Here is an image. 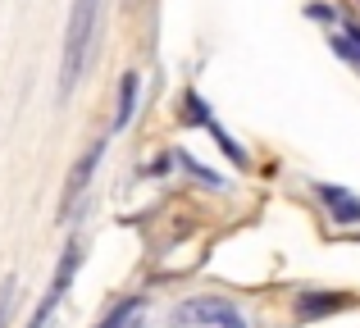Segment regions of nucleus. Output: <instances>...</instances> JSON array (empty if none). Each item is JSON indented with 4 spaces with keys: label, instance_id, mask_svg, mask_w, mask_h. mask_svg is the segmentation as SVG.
<instances>
[{
    "label": "nucleus",
    "instance_id": "1",
    "mask_svg": "<svg viewBox=\"0 0 360 328\" xmlns=\"http://www.w3.org/2000/svg\"><path fill=\"white\" fill-rule=\"evenodd\" d=\"M96 23H101V0H73L69 27H64V55H60V100L73 96L78 78L87 73L91 41H96Z\"/></svg>",
    "mask_w": 360,
    "mask_h": 328
},
{
    "label": "nucleus",
    "instance_id": "2",
    "mask_svg": "<svg viewBox=\"0 0 360 328\" xmlns=\"http://www.w3.org/2000/svg\"><path fill=\"white\" fill-rule=\"evenodd\" d=\"M78 265H82V242L73 237L69 247H64L60 265H55V278H51V287H46L41 306L32 310V320H27V328H46V324H51V315L60 310V301H64V292H69V283H73V274H78Z\"/></svg>",
    "mask_w": 360,
    "mask_h": 328
},
{
    "label": "nucleus",
    "instance_id": "3",
    "mask_svg": "<svg viewBox=\"0 0 360 328\" xmlns=\"http://www.w3.org/2000/svg\"><path fill=\"white\" fill-rule=\"evenodd\" d=\"M105 146H110V137H96V142L82 151V160L69 169V183H64V201H60V210L69 214V205L78 201L82 192H87V183H91V173H96V164H101V155H105Z\"/></svg>",
    "mask_w": 360,
    "mask_h": 328
},
{
    "label": "nucleus",
    "instance_id": "4",
    "mask_svg": "<svg viewBox=\"0 0 360 328\" xmlns=\"http://www.w3.org/2000/svg\"><path fill=\"white\" fill-rule=\"evenodd\" d=\"M229 315H233V301H224V296H196V301L174 306V324H214L219 328Z\"/></svg>",
    "mask_w": 360,
    "mask_h": 328
},
{
    "label": "nucleus",
    "instance_id": "5",
    "mask_svg": "<svg viewBox=\"0 0 360 328\" xmlns=\"http://www.w3.org/2000/svg\"><path fill=\"white\" fill-rule=\"evenodd\" d=\"M315 196L328 205V214H333L338 223H360V201L347 187H333V183H315Z\"/></svg>",
    "mask_w": 360,
    "mask_h": 328
},
{
    "label": "nucleus",
    "instance_id": "6",
    "mask_svg": "<svg viewBox=\"0 0 360 328\" xmlns=\"http://www.w3.org/2000/svg\"><path fill=\"white\" fill-rule=\"evenodd\" d=\"M352 306L347 292H297V320H319V315H333Z\"/></svg>",
    "mask_w": 360,
    "mask_h": 328
},
{
    "label": "nucleus",
    "instance_id": "7",
    "mask_svg": "<svg viewBox=\"0 0 360 328\" xmlns=\"http://www.w3.org/2000/svg\"><path fill=\"white\" fill-rule=\"evenodd\" d=\"M137 91H141V78L137 73H123L119 78V110H115V133L132 124V114H137Z\"/></svg>",
    "mask_w": 360,
    "mask_h": 328
},
{
    "label": "nucleus",
    "instance_id": "8",
    "mask_svg": "<svg viewBox=\"0 0 360 328\" xmlns=\"http://www.w3.org/2000/svg\"><path fill=\"white\" fill-rule=\"evenodd\" d=\"M205 133H210L214 142H219V151H224V155H229V160H233V169H242V173H246V169H251V155L242 151V146H238V137H233L229 128L219 124V119H210V124H205Z\"/></svg>",
    "mask_w": 360,
    "mask_h": 328
},
{
    "label": "nucleus",
    "instance_id": "9",
    "mask_svg": "<svg viewBox=\"0 0 360 328\" xmlns=\"http://www.w3.org/2000/svg\"><path fill=\"white\" fill-rule=\"evenodd\" d=\"M210 119H214V114H210V105L201 100V91L187 87V91H183V100H178V124H187V128H205Z\"/></svg>",
    "mask_w": 360,
    "mask_h": 328
},
{
    "label": "nucleus",
    "instance_id": "10",
    "mask_svg": "<svg viewBox=\"0 0 360 328\" xmlns=\"http://www.w3.org/2000/svg\"><path fill=\"white\" fill-rule=\"evenodd\" d=\"M137 315H141V296H128V301H119V306H115V310H110L96 328H123L128 320H137Z\"/></svg>",
    "mask_w": 360,
    "mask_h": 328
},
{
    "label": "nucleus",
    "instance_id": "11",
    "mask_svg": "<svg viewBox=\"0 0 360 328\" xmlns=\"http://www.w3.org/2000/svg\"><path fill=\"white\" fill-rule=\"evenodd\" d=\"M328 41H333V51L342 55V60H352V64H360V46H356V41H352V37H347V32H342V37H328Z\"/></svg>",
    "mask_w": 360,
    "mask_h": 328
},
{
    "label": "nucleus",
    "instance_id": "12",
    "mask_svg": "<svg viewBox=\"0 0 360 328\" xmlns=\"http://www.w3.org/2000/svg\"><path fill=\"white\" fill-rule=\"evenodd\" d=\"M9 310H14V278H5V283H0V328L9 324Z\"/></svg>",
    "mask_w": 360,
    "mask_h": 328
},
{
    "label": "nucleus",
    "instance_id": "13",
    "mask_svg": "<svg viewBox=\"0 0 360 328\" xmlns=\"http://www.w3.org/2000/svg\"><path fill=\"white\" fill-rule=\"evenodd\" d=\"M183 169H187V173H196V178H201V183H205V187H219V178H214V173H210V169H201V164H196V160H192V155H183Z\"/></svg>",
    "mask_w": 360,
    "mask_h": 328
},
{
    "label": "nucleus",
    "instance_id": "14",
    "mask_svg": "<svg viewBox=\"0 0 360 328\" xmlns=\"http://www.w3.org/2000/svg\"><path fill=\"white\" fill-rule=\"evenodd\" d=\"M310 18H319V23H338V9H328V5H310Z\"/></svg>",
    "mask_w": 360,
    "mask_h": 328
},
{
    "label": "nucleus",
    "instance_id": "15",
    "mask_svg": "<svg viewBox=\"0 0 360 328\" xmlns=\"http://www.w3.org/2000/svg\"><path fill=\"white\" fill-rule=\"evenodd\" d=\"M219 328H246V324H242V315H238V310H233V315H229V320H224Z\"/></svg>",
    "mask_w": 360,
    "mask_h": 328
},
{
    "label": "nucleus",
    "instance_id": "16",
    "mask_svg": "<svg viewBox=\"0 0 360 328\" xmlns=\"http://www.w3.org/2000/svg\"><path fill=\"white\" fill-rule=\"evenodd\" d=\"M347 37H352V41L360 46V27H347Z\"/></svg>",
    "mask_w": 360,
    "mask_h": 328
}]
</instances>
